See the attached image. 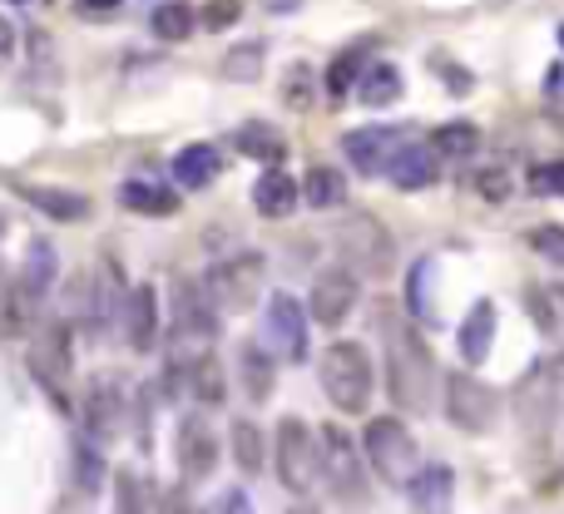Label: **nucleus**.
I'll use <instances>...</instances> for the list:
<instances>
[{
    "mask_svg": "<svg viewBox=\"0 0 564 514\" xmlns=\"http://www.w3.org/2000/svg\"><path fill=\"white\" fill-rule=\"evenodd\" d=\"M75 485H79V495H99V485H105V456H99V440H79L75 446Z\"/></svg>",
    "mask_w": 564,
    "mask_h": 514,
    "instance_id": "obj_35",
    "label": "nucleus"
},
{
    "mask_svg": "<svg viewBox=\"0 0 564 514\" xmlns=\"http://www.w3.org/2000/svg\"><path fill=\"white\" fill-rule=\"evenodd\" d=\"M317 470L327 475V485H332V495H337L341 510H367V470H361L357 440H351L337 420L317 436Z\"/></svg>",
    "mask_w": 564,
    "mask_h": 514,
    "instance_id": "obj_3",
    "label": "nucleus"
},
{
    "mask_svg": "<svg viewBox=\"0 0 564 514\" xmlns=\"http://www.w3.org/2000/svg\"><path fill=\"white\" fill-rule=\"evenodd\" d=\"M218 168H224V158H218L214 144H188V149H178V158H174L178 188H208L218 178Z\"/></svg>",
    "mask_w": 564,
    "mask_h": 514,
    "instance_id": "obj_24",
    "label": "nucleus"
},
{
    "mask_svg": "<svg viewBox=\"0 0 564 514\" xmlns=\"http://www.w3.org/2000/svg\"><path fill=\"white\" fill-rule=\"evenodd\" d=\"M224 514H253V505H248L243 490H228V495H224Z\"/></svg>",
    "mask_w": 564,
    "mask_h": 514,
    "instance_id": "obj_46",
    "label": "nucleus"
},
{
    "mask_svg": "<svg viewBox=\"0 0 564 514\" xmlns=\"http://www.w3.org/2000/svg\"><path fill=\"white\" fill-rule=\"evenodd\" d=\"M381 351H387V391L401 411H426L436 401V357L411 321L381 311Z\"/></svg>",
    "mask_w": 564,
    "mask_h": 514,
    "instance_id": "obj_1",
    "label": "nucleus"
},
{
    "mask_svg": "<svg viewBox=\"0 0 564 514\" xmlns=\"http://www.w3.org/2000/svg\"><path fill=\"white\" fill-rule=\"evenodd\" d=\"M490 347H496V302L480 297L476 307L466 311V321H460V357H466L470 367H480V361L490 357Z\"/></svg>",
    "mask_w": 564,
    "mask_h": 514,
    "instance_id": "obj_20",
    "label": "nucleus"
},
{
    "mask_svg": "<svg viewBox=\"0 0 564 514\" xmlns=\"http://www.w3.org/2000/svg\"><path fill=\"white\" fill-rule=\"evenodd\" d=\"M228 440H234V460H238V470H243V475H258V470H263V436H258L253 420H234Z\"/></svg>",
    "mask_w": 564,
    "mask_h": 514,
    "instance_id": "obj_33",
    "label": "nucleus"
},
{
    "mask_svg": "<svg viewBox=\"0 0 564 514\" xmlns=\"http://www.w3.org/2000/svg\"><path fill=\"white\" fill-rule=\"evenodd\" d=\"M15 194L25 198L30 208H40L45 218H55V223H79V218H89V198L75 194V188H50V184H15Z\"/></svg>",
    "mask_w": 564,
    "mask_h": 514,
    "instance_id": "obj_19",
    "label": "nucleus"
},
{
    "mask_svg": "<svg viewBox=\"0 0 564 514\" xmlns=\"http://www.w3.org/2000/svg\"><path fill=\"white\" fill-rule=\"evenodd\" d=\"M406 144V134L391 124H371V129H351L347 139H341V149H347L351 168H361V174H381L387 168V158L397 154V149Z\"/></svg>",
    "mask_w": 564,
    "mask_h": 514,
    "instance_id": "obj_14",
    "label": "nucleus"
},
{
    "mask_svg": "<svg viewBox=\"0 0 564 514\" xmlns=\"http://www.w3.org/2000/svg\"><path fill=\"white\" fill-rule=\"evenodd\" d=\"M174 456H178V470H184V480H194V485L218 470V436L208 430L204 416H184V420H178Z\"/></svg>",
    "mask_w": 564,
    "mask_h": 514,
    "instance_id": "obj_12",
    "label": "nucleus"
},
{
    "mask_svg": "<svg viewBox=\"0 0 564 514\" xmlns=\"http://www.w3.org/2000/svg\"><path fill=\"white\" fill-rule=\"evenodd\" d=\"M69 371H75V347H69L65 321L35 331V341H30V376L45 386V396L55 401L59 411L69 406Z\"/></svg>",
    "mask_w": 564,
    "mask_h": 514,
    "instance_id": "obj_6",
    "label": "nucleus"
},
{
    "mask_svg": "<svg viewBox=\"0 0 564 514\" xmlns=\"http://www.w3.org/2000/svg\"><path fill=\"white\" fill-rule=\"evenodd\" d=\"M560 50H564V25H560Z\"/></svg>",
    "mask_w": 564,
    "mask_h": 514,
    "instance_id": "obj_50",
    "label": "nucleus"
},
{
    "mask_svg": "<svg viewBox=\"0 0 564 514\" xmlns=\"http://www.w3.org/2000/svg\"><path fill=\"white\" fill-rule=\"evenodd\" d=\"M530 248H535V258H545V262H555V267H564V228H535L530 233Z\"/></svg>",
    "mask_w": 564,
    "mask_h": 514,
    "instance_id": "obj_39",
    "label": "nucleus"
},
{
    "mask_svg": "<svg viewBox=\"0 0 564 514\" xmlns=\"http://www.w3.org/2000/svg\"><path fill=\"white\" fill-rule=\"evenodd\" d=\"M357 75H361V50H347V55H337V59H332V69H327V95L341 99L351 85H357Z\"/></svg>",
    "mask_w": 564,
    "mask_h": 514,
    "instance_id": "obj_38",
    "label": "nucleus"
},
{
    "mask_svg": "<svg viewBox=\"0 0 564 514\" xmlns=\"http://www.w3.org/2000/svg\"><path fill=\"white\" fill-rule=\"evenodd\" d=\"M149 30H154L159 40H188V35H194V10L178 6V0H169V6H159V10H154Z\"/></svg>",
    "mask_w": 564,
    "mask_h": 514,
    "instance_id": "obj_36",
    "label": "nucleus"
},
{
    "mask_svg": "<svg viewBox=\"0 0 564 514\" xmlns=\"http://www.w3.org/2000/svg\"><path fill=\"white\" fill-rule=\"evenodd\" d=\"M10 45H15V30H10V20L0 15V55H10Z\"/></svg>",
    "mask_w": 564,
    "mask_h": 514,
    "instance_id": "obj_47",
    "label": "nucleus"
},
{
    "mask_svg": "<svg viewBox=\"0 0 564 514\" xmlns=\"http://www.w3.org/2000/svg\"><path fill=\"white\" fill-rule=\"evenodd\" d=\"M159 514H194V505H188L184 490H169V495L159 500Z\"/></svg>",
    "mask_w": 564,
    "mask_h": 514,
    "instance_id": "obj_45",
    "label": "nucleus"
},
{
    "mask_svg": "<svg viewBox=\"0 0 564 514\" xmlns=\"http://www.w3.org/2000/svg\"><path fill=\"white\" fill-rule=\"evenodd\" d=\"M302 198H307L312 208H341L347 204V178H341L337 168L317 164L307 178H302Z\"/></svg>",
    "mask_w": 564,
    "mask_h": 514,
    "instance_id": "obj_32",
    "label": "nucleus"
},
{
    "mask_svg": "<svg viewBox=\"0 0 564 514\" xmlns=\"http://www.w3.org/2000/svg\"><path fill=\"white\" fill-rule=\"evenodd\" d=\"M79 6H85V10H115L119 0H79Z\"/></svg>",
    "mask_w": 564,
    "mask_h": 514,
    "instance_id": "obj_48",
    "label": "nucleus"
},
{
    "mask_svg": "<svg viewBox=\"0 0 564 514\" xmlns=\"http://www.w3.org/2000/svg\"><path fill=\"white\" fill-rule=\"evenodd\" d=\"M119 426H124V391H119L115 381H95V386H89V396H85V430H89V440H99V446H105Z\"/></svg>",
    "mask_w": 564,
    "mask_h": 514,
    "instance_id": "obj_17",
    "label": "nucleus"
},
{
    "mask_svg": "<svg viewBox=\"0 0 564 514\" xmlns=\"http://www.w3.org/2000/svg\"><path fill=\"white\" fill-rule=\"evenodd\" d=\"M234 144H238V154L263 158V164H278V158L288 154V139H282L273 124H243L234 134Z\"/></svg>",
    "mask_w": 564,
    "mask_h": 514,
    "instance_id": "obj_31",
    "label": "nucleus"
},
{
    "mask_svg": "<svg viewBox=\"0 0 564 514\" xmlns=\"http://www.w3.org/2000/svg\"><path fill=\"white\" fill-rule=\"evenodd\" d=\"M268 337L288 361L307 357V311L297 307V297H288V292L268 297Z\"/></svg>",
    "mask_w": 564,
    "mask_h": 514,
    "instance_id": "obj_13",
    "label": "nucleus"
},
{
    "mask_svg": "<svg viewBox=\"0 0 564 514\" xmlns=\"http://www.w3.org/2000/svg\"><path fill=\"white\" fill-rule=\"evenodd\" d=\"M525 311L550 341H564V287H530Z\"/></svg>",
    "mask_w": 564,
    "mask_h": 514,
    "instance_id": "obj_28",
    "label": "nucleus"
},
{
    "mask_svg": "<svg viewBox=\"0 0 564 514\" xmlns=\"http://www.w3.org/2000/svg\"><path fill=\"white\" fill-rule=\"evenodd\" d=\"M174 376H184V386L194 391L198 406H218V401H224V367H218V357H208L204 347H198L194 357H174Z\"/></svg>",
    "mask_w": 564,
    "mask_h": 514,
    "instance_id": "obj_18",
    "label": "nucleus"
},
{
    "mask_svg": "<svg viewBox=\"0 0 564 514\" xmlns=\"http://www.w3.org/2000/svg\"><path fill=\"white\" fill-rule=\"evenodd\" d=\"M218 317L224 311L214 307L208 287L198 277H174V337L188 341V347H208L218 337Z\"/></svg>",
    "mask_w": 564,
    "mask_h": 514,
    "instance_id": "obj_10",
    "label": "nucleus"
},
{
    "mask_svg": "<svg viewBox=\"0 0 564 514\" xmlns=\"http://www.w3.org/2000/svg\"><path fill=\"white\" fill-rule=\"evenodd\" d=\"M431 287H436V258H421L406 277V307L416 321H436V297H431Z\"/></svg>",
    "mask_w": 564,
    "mask_h": 514,
    "instance_id": "obj_30",
    "label": "nucleus"
},
{
    "mask_svg": "<svg viewBox=\"0 0 564 514\" xmlns=\"http://www.w3.org/2000/svg\"><path fill=\"white\" fill-rule=\"evenodd\" d=\"M307 307H312V321H317V327L337 331L341 321L351 317V307H357V272L351 267H327L317 282H312Z\"/></svg>",
    "mask_w": 564,
    "mask_h": 514,
    "instance_id": "obj_11",
    "label": "nucleus"
},
{
    "mask_svg": "<svg viewBox=\"0 0 564 514\" xmlns=\"http://www.w3.org/2000/svg\"><path fill=\"white\" fill-rule=\"evenodd\" d=\"M480 194H486V198H496V204H500V198L510 194L506 174H500V168H496V174H480Z\"/></svg>",
    "mask_w": 564,
    "mask_h": 514,
    "instance_id": "obj_44",
    "label": "nucleus"
},
{
    "mask_svg": "<svg viewBox=\"0 0 564 514\" xmlns=\"http://www.w3.org/2000/svg\"><path fill=\"white\" fill-rule=\"evenodd\" d=\"M337 248H341V258L351 262V272H367V277H387V272L397 267V243H391V233L371 214L347 218V223L337 228Z\"/></svg>",
    "mask_w": 564,
    "mask_h": 514,
    "instance_id": "obj_7",
    "label": "nucleus"
},
{
    "mask_svg": "<svg viewBox=\"0 0 564 514\" xmlns=\"http://www.w3.org/2000/svg\"><path fill=\"white\" fill-rule=\"evenodd\" d=\"M263 55H268L263 40H248V45L228 50V59H224V79H238V85L258 79V69H263Z\"/></svg>",
    "mask_w": 564,
    "mask_h": 514,
    "instance_id": "obj_37",
    "label": "nucleus"
},
{
    "mask_svg": "<svg viewBox=\"0 0 564 514\" xmlns=\"http://www.w3.org/2000/svg\"><path fill=\"white\" fill-rule=\"evenodd\" d=\"M119 204L134 208V214H144V218H164V214L178 208V194L164 188V184H149V178H129V184L119 188Z\"/></svg>",
    "mask_w": 564,
    "mask_h": 514,
    "instance_id": "obj_27",
    "label": "nucleus"
},
{
    "mask_svg": "<svg viewBox=\"0 0 564 514\" xmlns=\"http://www.w3.org/2000/svg\"><path fill=\"white\" fill-rule=\"evenodd\" d=\"M381 174H387L391 188H401V194H421V188L436 184L441 158H436V149H431V144H401L397 154L387 158V168H381Z\"/></svg>",
    "mask_w": 564,
    "mask_h": 514,
    "instance_id": "obj_15",
    "label": "nucleus"
},
{
    "mask_svg": "<svg viewBox=\"0 0 564 514\" xmlns=\"http://www.w3.org/2000/svg\"><path fill=\"white\" fill-rule=\"evenodd\" d=\"M238 15H243V6H238V0H214V6L204 10V25L208 30H228Z\"/></svg>",
    "mask_w": 564,
    "mask_h": 514,
    "instance_id": "obj_43",
    "label": "nucleus"
},
{
    "mask_svg": "<svg viewBox=\"0 0 564 514\" xmlns=\"http://www.w3.org/2000/svg\"><path fill=\"white\" fill-rule=\"evenodd\" d=\"M317 475V430L297 416L278 420V480L288 485V495H312Z\"/></svg>",
    "mask_w": 564,
    "mask_h": 514,
    "instance_id": "obj_5",
    "label": "nucleus"
},
{
    "mask_svg": "<svg viewBox=\"0 0 564 514\" xmlns=\"http://www.w3.org/2000/svg\"><path fill=\"white\" fill-rule=\"evenodd\" d=\"M431 149H436V158H456V164H466V158L480 154V129L466 124V119H456V124H441L436 134H431Z\"/></svg>",
    "mask_w": 564,
    "mask_h": 514,
    "instance_id": "obj_29",
    "label": "nucleus"
},
{
    "mask_svg": "<svg viewBox=\"0 0 564 514\" xmlns=\"http://www.w3.org/2000/svg\"><path fill=\"white\" fill-rule=\"evenodd\" d=\"M357 95H361V105H371V109L397 105V99H401V69L387 65V59H377V65H361Z\"/></svg>",
    "mask_w": 564,
    "mask_h": 514,
    "instance_id": "obj_26",
    "label": "nucleus"
},
{
    "mask_svg": "<svg viewBox=\"0 0 564 514\" xmlns=\"http://www.w3.org/2000/svg\"><path fill=\"white\" fill-rule=\"evenodd\" d=\"M119 500H115V514H144V490H139V480L129 475V470H119Z\"/></svg>",
    "mask_w": 564,
    "mask_h": 514,
    "instance_id": "obj_41",
    "label": "nucleus"
},
{
    "mask_svg": "<svg viewBox=\"0 0 564 514\" xmlns=\"http://www.w3.org/2000/svg\"><path fill=\"white\" fill-rule=\"evenodd\" d=\"M238 367H243V391H248V396H253V401L273 396V381H278L273 351L258 347V341H243V347H238Z\"/></svg>",
    "mask_w": 564,
    "mask_h": 514,
    "instance_id": "obj_25",
    "label": "nucleus"
},
{
    "mask_svg": "<svg viewBox=\"0 0 564 514\" xmlns=\"http://www.w3.org/2000/svg\"><path fill=\"white\" fill-rule=\"evenodd\" d=\"M263 272H268L263 253H234V258H224L214 272H208L204 287H208V297H214L218 311H248L258 302Z\"/></svg>",
    "mask_w": 564,
    "mask_h": 514,
    "instance_id": "obj_8",
    "label": "nucleus"
},
{
    "mask_svg": "<svg viewBox=\"0 0 564 514\" xmlns=\"http://www.w3.org/2000/svg\"><path fill=\"white\" fill-rule=\"evenodd\" d=\"M119 317H124V341L134 351H154L159 341V297L154 287H129L119 302Z\"/></svg>",
    "mask_w": 564,
    "mask_h": 514,
    "instance_id": "obj_16",
    "label": "nucleus"
},
{
    "mask_svg": "<svg viewBox=\"0 0 564 514\" xmlns=\"http://www.w3.org/2000/svg\"><path fill=\"white\" fill-rule=\"evenodd\" d=\"M446 420L456 430H466V436H486L496 426V391L480 376H470V371L446 376Z\"/></svg>",
    "mask_w": 564,
    "mask_h": 514,
    "instance_id": "obj_9",
    "label": "nucleus"
},
{
    "mask_svg": "<svg viewBox=\"0 0 564 514\" xmlns=\"http://www.w3.org/2000/svg\"><path fill=\"white\" fill-rule=\"evenodd\" d=\"M50 282H55V248L50 243H35L30 248V262H25V277H20V292H30V297H45Z\"/></svg>",
    "mask_w": 564,
    "mask_h": 514,
    "instance_id": "obj_34",
    "label": "nucleus"
},
{
    "mask_svg": "<svg viewBox=\"0 0 564 514\" xmlns=\"http://www.w3.org/2000/svg\"><path fill=\"white\" fill-rule=\"evenodd\" d=\"M530 188H535V194H550V198H564V158L540 164L535 174H530Z\"/></svg>",
    "mask_w": 564,
    "mask_h": 514,
    "instance_id": "obj_40",
    "label": "nucleus"
},
{
    "mask_svg": "<svg viewBox=\"0 0 564 514\" xmlns=\"http://www.w3.org/2000/svg\"><path fill=\"white\" fill-rule=\"evenodd\" d=\"M361 446H367V466L377 470L387 485H406V480L421 470L416 436H411L406 420H397V416H377V420H371L367 436H361Z\"/></svg>",
    "mask_w": 564,
    "mask_h": 514,
    "instance_id": "obj_4",
    "label": "nucleus"
},
{
    "mask_svg": "<svg viewBox=\"0 0 564 514\" xmlns=\"http://www.w3.org/2000/svg\"><path fill=\"white\" fill-rule=\"evenodd\" d=\"M406 490H411V505L421 514H446L451 495H456V480H451L446 466H421L416 475L406 480Z\"/></svg>",
    "mask_w": 564,
    "mask_h": 514,
    "instance_id": "obj_21",
    "label": "nucleus"
},
{
    "mask_svg": "<svg viewBox=\"0 0 564 514\" xmlns=\"http://www.w3.org/2000/svg\"><path fill=\"white\" fill-rule=\"evenodd\" d=\"M85 287H89V297H85V321H89L95 331L109 327V321H115V311H119V302H124V297H119V272L105 262V267H99L95 277L85 282Z\"/></svg>",
    "mask_w": 564,
    "mask_h": 514,
    "instance_id": "obj_23",
    "label": "nucleus"
},
{
    "mask_svg": "<svg viewBox=\"0 0 564 514\" xmlns=\"http://www.w3.org/2000/svg\"><path fill=\"white\" fill-rule=\"evenodd\" d=\"M253 208L263 218H288L292 208H297V178L282 174V168H268V174H258L253 184Z\"/></svg>",
    "mask_w": 564,
    "mask_h": 514,
    "instance_id": "obj_22",
    "label": "nucleus"
},
{
    "mask_svg": "<svg viewBox=\"0 0 564 514\" xmlns=\"http://www.w3.org/2000/svg\"><path fill=\"white\" fill-rule=\"evenodd\" d=\"M288 514H317V510H312V505H307V500H297V505H292Z\"/></svg>",
    "mask_w": 564,
    "mask_h": 514,
    "instance_id": "obj_49",
    "label": "nucleus"
},
{
    "mask_svg": "<svg viewBox=\"0 0 564 514\" xmlns=\"http://www.w3.org/2000/svg\"><path fill=\"white\" fill-rule=\"evenodd\" d=\"M282 99H288L292 109H307L312 105V75H307V69H292L288 85H282Z\"/></svg>",
    "mask_w": 564,
    "mask_h": 514,
    "instance_id": "obj_42",
    "label": "nucleus"
},
{
    "mask_svg": "<svg viewBox=\"0 0 564 514\" xmlns=\"http://www.w3.org/2000/svg\"><path fill=\"white\" fill-rule=\"evenodd\" d=\"M317 376H322L327 401L341 416H361V411L371 406V376H377V371H371L367 347H357V341H332L317 361Z\"/></svg>",
    "mask_w": 564,
    "mask_h": 514,
    "instance_id": "obj_2",
    "label": "nucleus"
}]
</instances>
